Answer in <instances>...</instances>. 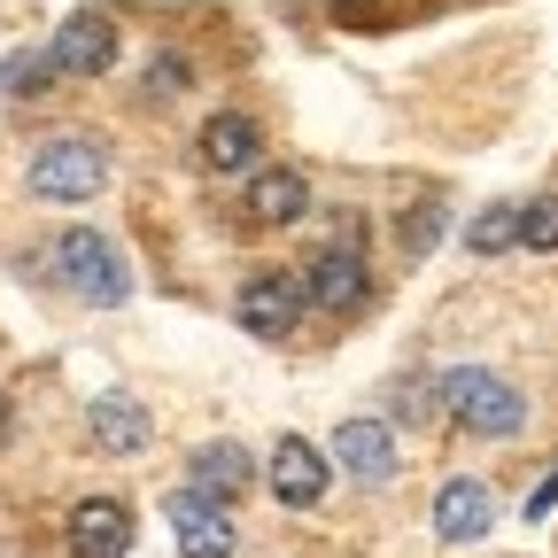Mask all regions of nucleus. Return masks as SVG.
Instances as JSON below:
<instances>
[{
    "label": "nucleus",
    "mask_w": 558,
    "mask_h": 558,
    "mask_svg": "<svg viewBox=\"0 0 558 558\" xmlns=\"http://www.w3.org/2000/svg\"><path fill=\"white\" fill-rule=\"evenodd\" d=\"M442 411L458 418L465 435H488V442H505V435L527 427V396L512 380H497V373H481V365L442 373Z\"/></svg>",
    "instance_id": "1"
},
{
    "label": "nucleus",
    "mask_w": 558,
    "mask_h": 558,
    "mask_svg": "<svg viewBox=\"0 0 558 558\" xmlns=\"http://www.w3.org/2000/svg\"><path fill=\"white\" fill-rule=\"evenodd\" d=\"M54 271H62V288H78L86 303H124V295H132V271H124L117 241L94 233V226H62V241H54Z\"/></svg>",
    "instance_id": "2"
},
{
    "label": "nucleus",
    "mask_w": 558,
    "mask_h": 558,
    "mask_svg": "<svg viewBox=\"0 0 558 558\" xmlns=\"http://www.w3.org/2000/svg\"><path fill=\"white\" fill-rule=\"evenodd\" d=\"M101 186H109V148L101 140L62 132V140H47V148L32 156V194L39 202H94Z\"/></svg>",
    "instance_id": "3"
},
{
    "label": "nucleus",
    "mask_w": 558,
    "mask_h": 558,
    "mask_svg": "<svg viewBox=\"0 0 558 558\" xmlns=\"http://www.w3.org/2000/svg\"><path fill=\"white\" fill-rule=\"evenodd\" d=\"M163 512H171V535H179V550L186 558H233V505L226 497H202V488L186 481V488H171L163 497Z\"/></svg>",
    "instance_id": "4"
},
{
    "label": "nucleus",
    "mask_w": 558,
    "mask_h": 558,
    "mask_svg": "<svg viewBox=\"0 0 558 558\" xmlns=\"http://www.w3.org/2000/svg\"><path fill=\"white\" fill-rule=\"evenodd\" d=\"M303 209H311V179L295 163H256L248 186H241V218L256 233H279V226H303Z\"/></svg>",
    "instance_id": "5"
},
{
    "label": "nucleus",
    "mask_w": 558,
    "mask_h": 558,
    "mask_svg": "<svg viewBox=\"0 0 558 558\" xmlns=\"http://www.w3.org/2000/svg\"><path fill=\"white\" fill-rule=\"evenodd\" d=\"M117 16L109 9H78V16H62V32L47 39V54H54V70L62 78H101V70L117 62Z\"/></svg>",
    "instance_id": "6"
},
{
    "label": "nucleus",
    "mask_w": 558,
    "mask_h": 558,
    "mask_svg": "<svg viewBox=\"0 0 558 558\" xmlns=\"http://www.w3.org/2000/svg\"><path fill=\"white\" fill-rule=\"evenodd\" d=\"M311 311V295H303V279H288V271H264V279H248L241 288V303H233V318L248 326V333H264V341H279V333H295V318Z\"/></svg>",
    "instance_id": "7"
},
{
    "label": "nucleus",
    "mask_w": 558,
    "mask_h": 558,
    "mask_svg": "<svg viewBox=\"0 0 558 558\" xmlns=\"http://www.w3.org/2000/svg\"><path fill=\"white\" fill-rule=\"evenodd\" d=\"M365 256L357 248H326V256H311V271H303V295H311V311H326V318H349L365 303Z\"/></svg>",
    "instance_id": "8"
},
{
    "label": "nucleus",
    "mask_w": 558,
    "mask_h": 558,
    "mask_svg": "<svg viewBox=\"0 0 558 558\" xmlns=\"http://www.w3.org/2000/svg\"><path fill=\"white\" fill-rule=\"evenodd\" d=\"M488 527H497V497H488V481H473V473L442 481V497H435V535H442V543H473V535H488Z\"/></svg>",
    "instance_id": "9"
},
{
    "label": "nucleus",
    "mask_w": 558,
    "mask_h": 558,
    "mask_svg": "<svg viewBox=\"0 0 558 558\" xmlns=\"http://www.w3.org/2000/svg\"><path fill=\"white\" fill-rule=\"evenodd\" d=\"M132 550V512L117 497H86L70 512V558H124Z\"/></svg>",
    "instance_id": "10"
},
{
    "label": "nucleus",
    "mask_w": 558,
    "mask_h": 558,
    "mask_svg": "<svg viewBox=\"0 0 558 558\" xmlns=\"http://www.w3.org/2000/svg\"><path fill=\"white\" fill-rule=\"evenodd\" d=\"M333 458H341V473H357V481H396V435L380 427V418H341L333 427Z\"/></svg>",
    "instance_id": "11"
},
{
    "label": "nucleus",
    "mask_w": 558,
    "mask_h": 558,
    "mask_svg": "<svg viewBox=\"0 0 558 558\" xmlns=\"http://www.w3.org/2000/svg\"><path fill=\"white\" fill-rule=\"evenodd\" d=\"M202 163L209 171H256L264 163V132H256V117H241V109H218V117H209L202 124Z\"/></svg>",
    "instance_id": "12"
},
{
    "label": "nucleus",
    "mask_w": 558,
    "mask_h": 558,
    "mask_svg": "<svg viewBox=\"0 0 558 558\" xmlns=\"http://www.w3.org/2000/svg\"><path fill=\"white\" fill-rule=\"evenodd\" d=\"M271 497L288 505V512H311L318 497H326V458L303 442V435H288L271 450Z\"/></svg>",
    "instance_id": "13"
},
{
    "label": "nucleus",
    "mask_w": 558,
    "mask_h": 558,
    "mask_svg": "<svg viewBox=\"0 0 558 558\" xmlns=\"http://www.w3.org/2000/svg\"><path fill=\"white\" fill-rule=\"evenodd\" d=\"M248 473H256V465H248L241 442H209V450H194V465H186V481L202 488V497H226V505L248 488Z\"/></svg>",
    "instance_id": "14"
},
{
    "label": "nucleus",
    "mask_w": 558,
    "mask_h": 558,
    "mask_svg": "<svg viewBox=\"0 0 558 558\" xmlns=\"http://www.w3.org/2000/svg\"><path fill=\"white\" fill-rule=\"evenodd\" d=\"M94 442H101V450H148V442H156V418L140 411L132 396H101V403H94Z\"/></svg>",
    "instance_id": "15"
},
{
    "label": "nucleus",
    "mask_w": 558,
    "mask_h": 558,
    "mask_svg": "<svg viewBox=\"0 0 558 558\" xmlns=\"http://www.w3.org/2000/svg\"><path fill=\"white\" fill-rule=\"evenodd\" d=\"M512 241H520V209H512V202L481 209V218L465 226V248H473V256H497V248H512Z\"/></svg>",
    "instance_id": "16"
},
{
    "label": "nucleus",
    "mask_w": 558,
    "mask_h": 558,
    "mask_svg": "<svg viewBox=\"0 0 558 558\" xmlns=\"http://www.w3.org/2000/svg\"><path fill=\"white\" fill-rule=\"evenodd\" d=\"M520 248H558V194L520 209Z\"/></svg>",
    "instance_id": "17"
},
{
    "label": "nucleus",
    "mask_w": 558,
    "mask_h": 558,
    "mask_svg": "<svg viewBox=\"0 0 558 558\" xmlns=\"http://www.w3.org/2000/svg\"><path fill=\"white\" fill-rule=\"evenodd\" d=\"M442 226H450V218H442L435 202H427V209H411V218H403V248H411V256H427V248L442 241Z\"/></svg>",
    "instance_id": "18"
},
{
    "label": "nucleus",
    "mask_w": 558,
    "mask_h": 558,
    "mask_svg": "<svg viewBox=\"0 0 558 558\" xmlns=\"http://www.w3.org/2000/svg\"><path fill=\"white\" fill-rule=\"evenodd\" d=\"M47 78H62L54 54H16V62H9V94H39Z\"/></svg>",
    "instance_id": "19"
},
{
    "label": "nucleus",
    "mask_w": 558,
    "mask_h": 558,
    "mask_svg": "<svg viewBox=\"0 0 558 558\" xmlns=\"http://www.w3.org/2000/svg\"><path fill=\"white\" fill-rule=\"evenodd\" d=\"M171 94H186V62H179V54H163V62L148 70V101H171Z\"/></svg>",
    "instance_id": "20"
},
{
    "label": "nucleus",
    "mask_w": 558,
    "mask_h": 558,
    "mask_svg": "<svg viewBox=\"0 0 558 558\" xmlns=\"http://www.w3.org/2000/svg\"><path fill=\"white\" fill-rule=\"evenodd\" d=\"M550 512H558V465L535 481V497H527V520H550Z\"/></svg>",
    "instance_id": "21"
},
{
    "label": "nucleus",
    "mask_w": 558,
    "mask_h": 558,
    "mask_svg": "<svg viewBox=\"0 0 558 558\" xmlns=\"http://www.w3.org/2000/svg\"><path fill=\"white\" fill-rule=\"evenodd\" d=\"M326 9H333V16H357V9H373V0H326Z\"/></svg>",
    "instance_id": "22"
},
{
    "label": "nucleus",
    "mask_w": 558,
    "mask_h": 558,
    "mask_svg": "<svg viewBox=\"0 0 558 558\" xmlns=\"http://www.w3.org/2000/svg\"><path fill=\"white\" fill-rule=\"evenodd\" d=\"M0 427H9V403H0Z\"/></svg>",
    "instance_id": "23"
}]
</instances>
